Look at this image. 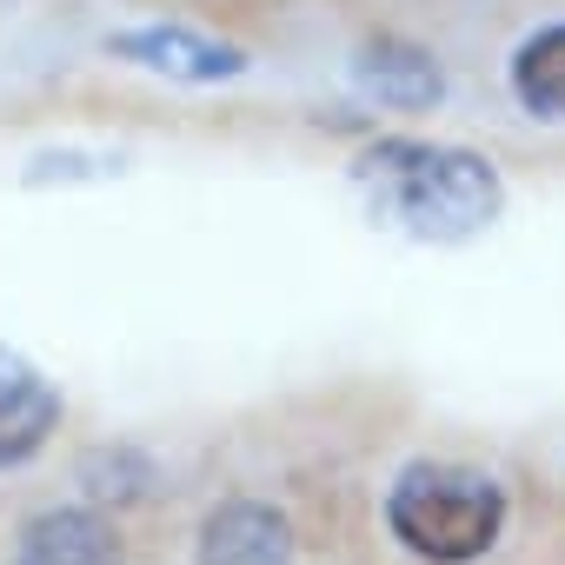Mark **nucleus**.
<instances>
[{
	"label": "nucleus",
	"instance_id": "2",
	"mask_svg": "<svg viewBox=\"0 0 565 565\" xmlns=\"http://www.w3.org/2000/svg\"><path fill=\"white\" fill-rule=\"evenodd\" d=\"M505 486L459 459H413L386 486V532L426 565H472L505 532Z\"/></svg>",
	"mask_w": 565,
	"mask_h": 565
},
{
	"label": "nucleus",
	"instance_id": "1",
	"mask_svg": "<svg viewBox=\"0 0 565 565\" xmlns=\"http://www.w3.org/2000/svg\"><path fill=\"white\" fill-rule=\"evenodd\" d=\"M353 186L366 213L419 246H459L479 239L505 213V180L486 153L446 147V140H373L353 160Z\"/></svg>",
	"mask_w": 565,
	"mask_h": 565
},
{
	"label": "nucleus",
	"instance_id": "6",
	"mask_svg": "<svg viewBox=\"0 0 565 565\" xmlns=\"http://www.w3.org/2000/svg\"><path fill=\"white\" fill-rule=\"evenodd\" d=\"M353 87L373 107H399V114H426L446 100V67L433 61V47L406 41V34H380L353 54Z\"/></svg>",
	"mask_w": 565,
	"mask_h": 565
},
{
	"label": "nucleus",
	"instance_id": "8",
	"mask_svg": "<svg viewBox=\"0 0 565 565\" xmlns=\"http://www.w3.org/2000/svg\"><path fill=\"white\" fill-rule=\"evenodd\" d=\"M505 87L519 100V114L532 120H565V21L525 34L505 61Z\"/></svg>",
	"mask_w": 565,
	"mask_h": 565
},
{
	"label": "nucleus",
	"instance_id": "9",
	"mask_svg": "<svg viewBox=\"0 0 565 565\" xmlns=\"http://www.w3.org/2000/svg\"><path fill=\"white\" fill-rule=\"evenodd\" d=\"M81 486H87L94 505H127V499H140L153 486V466L134 446H100V452L81 459Z\"/></svg>",
	"mask_w": 565,
	"mask_h": 565
},
{
	"label": "nucleus",
	"instance_id": "5",
	"mask_svg": "<svg viewBox=\"0 0 565 565\" xmlns=\"http://www.w3.org/2000/svg\"><path fill=\"white\" fill-rule=\"evenodd\" d=\"M61 386L14 347H0V472L8 466H28L54 433H61Z\"/></svg>",
	"mask_w": 565,
	"mask_h": 565
},
{
	"label": "nucleus",
	"instance_id": "7",
	"mask_svg": "<svg viewBox=\"0 0 565 565\" xmlns=\"http://www.w3.org/2000/svg\"><path fill=\"white\" fill-rule=\"evenodd\" d=\"M14 565H120V539L94 505H47L21 525Z\"/></svg>",
	"mask_w": 565,
	"mask_h": 565
},
{
	"label": "nucleus",
	"instance_id": "3",
	"mask_svg": "<svg viewBox=\"0 0 565 565\" xmlns=\"http://www.w3.org/2000/svg\"><path fill=\"white\" fill-rule=\"evenodd\" d=\"M114 61L140 67V74H160V81H180V87H220V81H239L246 74V47L233 41H213L200 28H180V21H147V28H127L107 41Z\"/></svg>",
	"mask_w": 565,
	"mask_h": 565
},
{
	"label": "nucleus",
	"instance_id": "4",
	"mask_svg": "<svg viewBox=\"0 0 565 565\" xmlns=\"http://www.w3.org/2000/svg\"><path fill=\"white\" fill-rule=\"evenodd\" d=\"M294 519L266 499H220L193 539V565H294Z\"/></svg>",
	"mask_w": 565,
	"mask_h": 565
}]
</instances>
